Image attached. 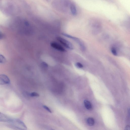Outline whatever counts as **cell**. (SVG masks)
Here are the masks:
<instances>
[{"instance_id":"obj_13","label":"cell","mask_w":130,"mask_h":130,"mask_svg":"<svg viewBox=\"0 0 130 130\" xmlns=\"http://www.w3.org/2000/svg\"><path fill=\"white\" fill-rule=\"evenodd\" d=\"M5 37L4 34L1 32L0 31V40H2L4 39Z\"/></svg>"},{"instance_id":"obj_7","label":"cell","mask_w":130,"mask_h":130,"mask_svg":"<svg viewBox=\"0 0 130 130\" xmlns=\"http://www.w3.org/2000/svg\"><path fill=\"white\" fill-rule=\"evenodd\" d=\"M70 9L72 14L74 15H76L77 14V11L76 6L74 4L70 5Z\"/></svg>"},{"instance_id":"obj_2","label":"cell","mask_w":130,"mask_h":130,"mask_svg":"<svg viewBox=\"0 0 130 130\" xmlns=\"http://www.w3.org/2000/svg\"><path fill=\"white\" fill-rule=\"evenodd\" d=\"M57 39L66 48L70 50H72L73 49V47L72 44L66 40L61 37H57Z\"/></svg>"},{"instance_id":"obj_9","label":"cell","mask_w":130,"mask_h":130,"mask_svg":"<svg viewBox=\"0 0 130 130\" xmlns=\"http://www.w3.org/2000/svg\"><path fill=\"white\" fill-rule=\"evenodd\" d=\"M6 60L5 57L0 53V63H5L6 62Z\"/></svg>"},{"instance_id":"obj_14","label":"cell","mask_w":130,"mask_h":130,"mask_svg":"<svg viewBox=\"0 0 130 130\" xmlns=\"http://www.w3.org/2000/svg\"><path fill=\"white\" fill-rule=\"evenodd\" d=\"M43 106L44 108L46 109L50 113H52V111H51V109L48 107L46 105H43Z\"/></svg>"},{"instance_id":"obj_1","label":"cell","mask_w":130,"mask_h":130,"mask_svg":"<svg viewBox=\"0 0 130 130\" xmlns=\"http://www.w3.org/2000/svg\"><path fill=\"white\" fill-rule=\"evenodd\" d=\"M8 122L10 128L21 130H26L27 129L24 123L19 119H11Z\"/></svg>"},{"instance_id":"obj_3","label":"cell","mask_w":130,"mask_h":130,"mask_svg":"<svg viewBox=\"0 0 130 130\" xmlns=\"http://www.w3.org/2000/svg\"><path fill=\"white\" fill-rule=\"evenodd\" d=\"M10 82L9 78L6 75L4 74L0 75V85L8 84Z\"/></svg>"},{"instance_id":"obj_17","label":"cell","mask_w":130,"mask_h":130,"mask_svg":"<svg viewBox=\"0 0 130 130\" xmlns=\"http://www.w3.org/2000/svg\"><path fill=\"white\" fill-rule=\"evenodd\" d=\"M25 23V25L26 26H28L29 25V23L28 22H26Z\"/></svg>"},{"instance_id":"obj_12","label":"cell","mask_w":130,"mask_h":130,"mask_svg":"<svg viewBox=\"0 0 130 130\" xmlns=\"http://www.w3.org/2000/svg\"><path fill=\"white\" fill-rule=\"evenodd\" d=\"M75 65H76V67L78 68H82L83 67L82 65L79 62H78L76 63V64H75Z\"/></svg>"},{"instance_id":"obj_5","label":"cell","mask_w":130,"mask_h":130,"mask_svg":"<svg viewBox=\"0 0 130 130\" xmlns=\"http://www.w3.org/2000/svg\"><path fill=\"white\" fill-rule=\"evenodd\" d=\"M8 116L0 112V122H8L11 120Z\"/></svg>"},{"instance_id":"obj_8","label":"cell","mask_w":130,"mask_h":130,"mask_svg":"<svg viewBox=\"0 0 130 130\" xmlns=\"http://www.w3.org/2000/svg\"><path fill=\"white\" fill-rule=\"evenodd\" d=\"M87 124L89 126H93L95 124L94 119L92 118H89L87 119Z\"/></svg>"},{"instance_id":"obj_6","label":"cell","mask_w":130,"mask_h":130,"mask_svg":"<svg viewBox=\"0 0 130 130\" xmlns=\"http://www.w3.org/2000/svg\"><path fill=\"white\" fill-rule=\"evenodd\" d=\"M85 106L88 110H91L92 108V106L91 103L87 100H85L84 101Z\"/></svg>"},{"instance_id":"obj_15","label":"cell","mask_w":130,"mask_h":130,"mask_svg":"<svg viewBox=\"0 0 130 130\" xmlns=\"http://www.w3.org/2000/svg\"><path fill=\"white\" fill-rule=\"evenodd\" d=\"M125 129L126 130H130V126L128 125L126 126Z\"/></svg>"},{"instance_id":"obj_11","label":"cell","mask_w":130,"mask_h":130,"mask_svg":"<svg viewBox=\"0 0 130 130\" xmlns=\"http://www.w3.org/2000/svg\"><path fill=\"white\" fill-rule=\"evenodd\" d=\"M111 51L112 53L115 56L117 55V51L114 48H112L111 49Z\"/></svg>"},{"instance_id":"obj_10","label":"cell","mask_w":130,"mask_h":130,"mask_svg":"<svg viewBox=\"0 0 130 130\" xmlns=\"http://www.w3.org/2000/svg\"><path fill=\"white\" fill-rule=\"evenodd\" d=\"M30 96L32 97H37L39 96V95L36 92H33L30 94Z\"/></svg>"},{"instance_id":"obj_16","label":"cell","mask_w":130,"mask_h":130,"mask_svg":"<svg viewBox=\"0 0 130 130\" xmlns=\"http://www.w3.org/2000/svg\"><path fill=\"white\" fill-rule=\"evenodd\" d=\"M105 0L109 2H113V0Z\"/></svg>"},{"instance_id":"obj_4","label":"cell","mask_w":130,"mask_h":130,"mask_svg":"<svg viewBox=\"0 0 130 130\" xmlns=\"http://www.w3.org/2000/svg\"><path fill=\"white\" fill-rule=\"evenodd\" d=\"M51 46L53 48L61 52H64L66 51V50L60 44L55 42H53L51 43Z\"/></svg>"}]
</instances>
